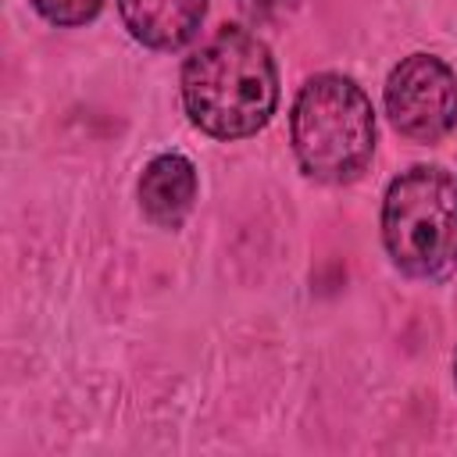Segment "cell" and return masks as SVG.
Returning <instances> with one entry per match:
<instances>
[{
	"mask_svg": "<svg viewBox=\"0 0 457 457\" xmlns=\"http://www.w3.org/2000/svg\"><path fill=\"white\" fill-rule=\"evenodd\" d=\"M278 100L275 61L246 29L214 32L182 68V104L193 125L218 139L257 132Z\"/></svg>",
	"mask_w": 457,
	"mask_h": 457,
	"instance_id": "cell-1",
	"label": "cell"
},
{
	"mask_svg": "<svg viewBox=\"0 0 457 457\" xmlns=\"http://www.w3.org/2000/svg\"><path fill=\"white\" fill-rule=\"evenodd\" d=\"M293 150L300 168L321 182H350L375 150V114L346 75L311 79L293 104Z\"/></svg>",
	"mask_w": 457,
	"mask_h": 457,
	"instance_id": "cell-2",
	"label": "cell"
},
{
	"mask_svg": "<svg viewBox=\"0 0 457 457\" xmlns=\"http://www.w3.org/2000/svg\"><path fill=\"white\" fill-rule=\"evenodd\" d=\"M382 239L396 268L414 278L457 271V179L418 164L393 179L382 204Z\"/></svg>",
	"mask_w": 457,
	"mask_h": 457,
	"instance_id": "cell-3",
	"label": "cell"
},
{
	"mask_svg": "<svg viewBox=\"0 0 457 457\" xmlns=\"http://www.w3.org/2000/svg\"><path fill=\"white\" fill-rule=\"evenodd\" d=\"M386 111L403 136L432 143L457 121V75L432 54H411L386 82Z\"/></svg>",
	"mask_w": 457,
	"mask_h": 457,
	"instance_id": "cell-4",
	"label": "cell"
},
{
	"mask_svg": "<svg viewBox=\"0 0 457 457\" xmlns=\"http://www.w3.org/2000/svg\"><path fill=\"white\" fill-rule=\"evenodd\" d=\"M118 11L139 43L175 50L200 29L207 0H118Z\"/></svg>",
	"mask_w": 457,
	"mask_h": 457,
	"instance_id": "cell-5",
	"label": "cell"
},
{
	"mask_svg": "<svg viewBox=\"0 0 457 457\" xmlns=\"http://www.w3.org/2000/svg\"><path fill=\"white\" fill-rule=\"evenodd\" d=\"M196 200V168L182 154H161L143 168L139 204L150 221L175 228Z\"/></svg>",
	"mask_w": 457,
	"mask_h": 457,
	"instance_id": "cell-6",
	"label": "cell"
},
{
	"mask_svg": "<svg viewBox=\"0 0 457 457\" xmlns=\"http://www.w3.org/2000/svg\"><path fill=\"white\" fill-rule=\"evenodd\" d=\"M104 0H32V7L54 25H82L100 11Z\"/></svg>",
	"mask_w": 457,
	"mask_h": 457,
	"instance_id": "cell-7",
	"label": "cell"
},
{
	"mask_svg": "<svg viewBox=\"0 0 457 457\" xmlns=\"http://www.w3.org/2000/svg\"><path fill=\"white\" fill-rule=\"evenodd\" d=\"M243 7H246L250 14H271V11L286 7V0H243Z\"/></svg>",
	"mask_w": 457,
	"mask_h": 457,
	"instance_id": "cell-8",
	"label": "cell"
},
{
	"mask_svg": "<svg viewBox=\"0 0 457 457\" xmlns=\"http://www.w3.org/2000/svg\"><path fill=\"white\" fill-rule=\"evenodd\" d=\"M453 375H457V361H453Z\"/></svg>",
	"mask_w": 457,
	"mask_h": 457,
	"instance_id": "cell-9",
	"label": "cell"
}]
</instances>
